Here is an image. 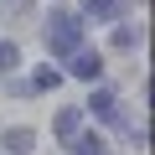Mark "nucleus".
I'll return each instance as SVG.
<instances>
[{"label": "nucleus", "instance_id": "f03ea898", "mask_svg": "<svg viewBox=\"0 0 155 155\" xmlns=\"http://www.w3.org/2000/svg\"><path fill=\"white\" fill-rule=\"evenodd\" d=\"M83 129H88V114L78 109V104H67V109H57V119H52V134H57V140H62L67 150H72V140L83 134Z\"/></svg>", "mask_w": 155, "mask_h": 155}, {"label": "nucleus", "instance_id": "20e7f679", "mask_svg": "<svg viewBox=\"0 0 155 155\" xmlns=\"http://www.w3.org/2000/svg\"><path fill=\"white\" fill-rule=\"evenodd\" d=\"M0 155H36V129H31V124L0 129Z\"/></svg>", "mask_w": 155, "mask_h": 155}, {"label": "nucleus", "instance_id": "1a4fd4ad", "mask_svg": "<svg viewBox=\"0 0 155 155\" xmlns=\"http://www.w3.org/2000/svg\"><path fill=\"white\" fill-rule=\"evenodd\" d=\"M119 0H83V16H98V21H119Z\"/></svg>", "mask_w": 155, "mask_h": 155}, {"label": "nucleus", "instance_id": "39448f33", "mask_svg": "<svg viewBox=\"0 0 155 155\" xmlns=\"http://www.w3.org/2000/svg\"><path fill=\"white\" fill-rule=\"evenodd\" d=\"M83 114H98L109 129H124V109H119V98H114V88H98L93 98H88V109Z\"/></svg>", "mask_w": 155, "mask_h": 155}, {"label": "nucleus", "instance_id": "f257e3e1", "mask_svg": "<svg viewBox=\"0 0 155 155\" xmlns=\"http://www.w3.org/2000/svg\"><path fill=\"white\" fill-rule=\"evenodd\" d=\"M47 41H52V52H62V57L83 52V16H72L67 5H52V11H47Z\"/></svg>", "mask_w": 155, "mask_h": 155}, {"label": "nucleus", "instance_id": "6e6552de", "mask_svg": "<svg viewBox=\"0 0 155 155\" xmlns=\"http://www.w3.org/2000/svg\"><path fill=\"white\" fill-rule=\"evenodd\" d=\"M21 62H26L21 41H11V36H0V78H11V72H21Z\"/></svg>", "mask_w": 155, "mask_h": 155}, {"label": "nucleus", "instance_id": "7ed1b4c3", "mask_svg": "<svg viewBox=\"0 0 155 155\" xmlns=\"http://www.w3.org/2000/svg\"><path fill=\"white\" fill-rule=\"evenodd\" d=\"M62 78H78V83H98V78H104V57H98V52H88V47H83V52H72Z\"/></svg>", "mask_w": 155, "mask_h": 155}, {"label": "nucleus", "instance_id": "0eeeda50", "mask_svg": "<svg viewBox=\"0 0 155 155\" xmlns=\"http://www.w3.org/2000/svg\"><path fill=\"white\" fill-rule=\"evenodd\" d=\"M145 41V26H124V21H114V31H109V47L114 52H134Z\"/></svg>", "mask_w": 155, "mask_h": 155}, {"label": "nucleus", "instance_id": "423d86ee", "mask_svg": "<svg viewBox=\"0 0 155 155\" xmlns=\"http://www.w3.org/2000/svg\"><path fill=\"white\" fill-rule=\"evenodd\" d=\"M26 93H52V88H62V72L52 67V62H41V67H31V78L21 83Z\"/></svg>", "mask_w": 155, "mask_h": 155}]
</instances>
